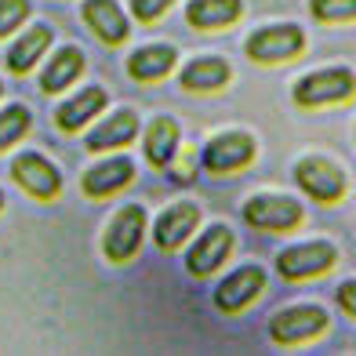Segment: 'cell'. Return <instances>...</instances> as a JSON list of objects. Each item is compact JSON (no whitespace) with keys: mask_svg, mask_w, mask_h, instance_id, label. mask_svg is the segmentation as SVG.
<instances>
[{"mask_svg":"<svg viewBox=\"0 0 356 356\" xmlns=\"http://www.w3.org/2000/svg\"><path fill=\"white\" fill-rule=\"evenodd\" d=\"M142 236H145V207L142 204H127L120 207L117 215L109 218L106 225V236H102V251L113 266H124L131 262L142 248Z\"/></svg>","mask_w":356,"mask_h":356,"instance_id":"cell-1","label":"cell"},{"mask_svg":"<svg viewBox=\"0 0 356 356\" xmlns=\"http://www.w3.org/2000/svg\"><path fill=\"white\" fill-rule=\"evenodd\" d=\"M356 91V76L346 66H334V70H316L309 76H302L295 84V102L305 109H320V106H334V102H346L353 99Z\"/></svg>","mask_w":356,"mask_h":356,"instance_id":"cell-2","label":"cell"},{"mask_svg":"<svg viewBox=\"0 0 356 356\" xmlns=\"http://www.w3.org/2000/svg\"><path fill=\"white\" fill-rule=\"evenodd\" d=\"M302 47H305L302 29L291 26V22H280V26L254 29V33L248 37V44H244V51H248V58L262 62V66H277V62H287V58L302 55Z\"/></svg>","mask_w":356,"mask_h":356,"instance_id":"cell-3","label":"cell"},{"mask_svg":"<svg viewBox=\"0 0 356 356\" xmlns=\"http://www.w3.org/2000/svg\"><path fill=\"white\" fill-rule=\"evenodd\" d=\"M327 331V309L320 305H291L269 320V338L277 346H302Z\"/></svg>","mask_w":356,"mask_h":356,"instance_id":"cell-4","label":"cell"},{"mask_svg":"<svg viewBox=\"0 0 356 356\" xmlns=\"http://www.w3.org/2000/svg\"><path fill=\"white\" fill-rule=\"evenodd\" d=\"M244 222L266 233H287L302 222V204L295 197H280V193H258L244 204Z\"/></svg>","mask_w":356,"mask_h":356,"instance_id":"cell-5","label":"cell"},{"mask_svg":"<svg viewBox=\"0 0 356 356\" xmlns=\"http://www.w3.org/2000/svg\"><path fill=\"white\" fill-rule=\"evenodd\" d=\"M334 258H338L334 244H327V240H309V244L284 248L277 254V269L284 280H313L334 266Z\"/></svg>","mask_w":356,"mask_h":356,"instance_id":"cell-6","label":"cell"},{"mask_svg":"<svg viewBox=\"0 0 356 356\" xmlns=\"http://www.w3.org/2000/svg\"><path fill=\"white\" fill-rule=\"evenodd\" d=\"M254 160V138L248 131H222L200 149V164L211 175L240 171Z\"/></svg>","mask_w":356,"mask_h":356,"instance_id":"cell-7","label":"cell"},{"mask_svg":"<svg viewBox=\"0 0 356 356\" xmlns=\"http://www.w3.org/2000/svg\"><path fill=\"white\" fill-rule=\"evenodd\" d=\"M11 178L19 182L22 193H29L33 200H55L62 193V175L47 156L40 153H22L11 160Z\"/></svg>","mask_w":356,"mask_h":356,"instance_id":"cell-8","label":"cell"},{"mask_svg":"<svg viewBox=\"0 0 356 356\" xmlns=\"http://www.w3.org/2000/svg\"><path fill=\"white\" fill-rule=\"evenodd\" d=\"M295 182L320 204H334L346 197V175L323 156H305L295 164Z\"/></svg>","mask_w":356,"mask_h":356,"instance_id":"cell-9","label":"cell"},{"mask_svg":"<svg viewBox=\"0 0 356 356\" xmlns=\"http://www.w3.org/2000/svg\"><path fill=\"white\" fill-rule=\"evenodd\" d=\"M233 254V229L229 225H211L204 229V236L186 251V269L189 277H211L218 266H225V258Z\"/></svg>","mask_w":356,"mask_h":356,"instance_id":"cell-10","label":"cell"},{"mask_svg":"<svg viewBox=\"0 0 356 356\" xmlns=\"http://www.w3.org/2000/svg\"><path fill=\"white\" fill-rule=\"evenodd\" d=\"M266 287V269L262 266H240L236 273H229L218 287H215V305L222 313H240L262 295Z\"/></svg>","mask_w":356,"mask_h":356,"instance_id":"cell-11","label":"cell"},{"mask_svg":"<svg viewBox=\"0 0 356 356\" xmlns=\"http://www.w3.org/2000/svg\"><path fill=\"white\" fill-rule=\"evenodd\" d=\"M197 225H200V207H197V204H193V200L171 204L168 211L156 218V225H153V240H156V248H160V251H178L193 233H197Z\"/></svg>","mask_w":356,"mask_h":356,"instance_id":"cell-12","label":"cell"},{"mask_svg":"<svg viewBox=\"0 0 356 356\" xmlns=\"http://www.w3.org/2000/svg\"><path fill=\"white\" fill-rule=\"evenodd\" d=\"M109 106V95H106V88H99V84H88L84 91H76L73 99H66V102H58V109H55V127L58 131H66V135H73V131H84L88 127V120H95L99 113Z\"/></svg>","mask_w":356,"mask_h":356,"instance_id":"cell-13","label":"cell"},{"mask_svg":"<svg viewBox=\"0 0 356 356\" xmlns=\"http://www.w3.org/2000/svg\"><path fill=\"white\" fill-rule=\"evenodd\" d=\"M138 138V113L135 109H117L113 117L99 120L84 138L88 153H106V149H124L127 142Z\"/></svg>","mask_w":356,"mask_h":356,"instance_id":"cell-14","label":"cell"},{"mask_svg":"<svg viewBox=\"0 0 356 356\" xmlns=\"http://www.w3.org/2000/svg\"><path fill=\"white\" fill-rule=\"evenodd\" d=\"M80 15H84L88 29L102 44L117 47V44L127 40V33H131V22H127V15H124V8L117 4V0H84Z\"/></svg>","mask_w":356,"mask_h":356,"instance_id":"cell-15","label":"cell"},{"mask_svg":"<svg viewBox=\"0 0 356 356\" xmlns=\"http://www.w3.org/2000/svg\"><path fill=\"white\" fill-rule=\"evenodd\" d=\"M131 178H135L131 160L113 156V160H102V164L88 168L80 189H84V197H91V200H106V197H113V193H120L124 186H131Z\"/></svg>","mask_w":356,"mask_h":356,"instance_id":"cell-16","label":"cell"},{"mask_svg":"<svg viewBox=\"0 0 356 356\" xmlns=\"http://www.w3.org/2000/svg\"><path fill=\"white\" fill-rule=\"evenodd\" d=\"M233 80V70H229V62L218 58V55H200V58H193L182 66V73H178V84H182L186 91H222L225 84Z\"/></svg>","mask_w":356,"mask_h":356,"instance_id":"cell-17","label":"cell"},{"mask_svg":"<svg viewBox=\"0 0 356 356\" xmlns=\"http://www.w3.org/2000/svg\"><path fill=\"white\" fill-rule=\"evenodd\" d=\"M175 62L178 55L171 44H145L127 58V76L138 80V84H156V80H164L175 70Z\"/></svg>","mask_w":356,"mask_h":356,"instance_id":"cell-18","label":"cell"},{"mask_svg":"<svg viewBox=\"0 0 356 356\" xmlns=\"http://www.w3.org/2000/svg\"><path fill=\"white\" fill-rule=\"evenodd\" d=\"M84 51H80L76 44H66V47H58V51L51 55V62L44 66L40 73V91L44 95H58V91H66L73 80H80V73H84Z\"/></svg>","mask_w":356,"mask_h":356,"instance_id":"cell-19","label":"cell"},{"mask_svg":"<svg viewBox=\"0 0 356 356\" xmlns=\"http://www.w3.org/2000/svg\"><path fill=\"white\" fill-rule=\"evenodd\" d=\"M178 145H182V127H178V120L156 117L149 127H145V160H149L153 168L164 171L175 160Z\"/></svg>","mask_w":356,"mask_h":356,"instance_id":"cell-20","label":"cell"},{"mask_svg":"<svg viewBox=\"0 0 356 356\" xmlns=\"http://www.w3.org/2000/svg\"><path fill=\"white\" fill-rule=\"evenodd\" d=\"M244 15V0H189L186 22L193 29H225Z\"/></svg>","mask_w":356,"mask_h":356,"instance_id":"cell-21","label":"cell"},{"mask_svg":"<svg viewBox=\"0 0 356 356\" xmlns=\"http://www.w3.org/2000/svg\"><path fill=\"white\" fill-rule=\"evenodd\" d=\"M47 47H51V26H29V33H22L8 47V70L15 76H26L44 58Z\"/></svg>","mask_w":356,"mask_h":356,"instance_id":"cell-22","label":"cell"},{"mask_svg":"<svg viewBox=\"0 0 356 356\" xmlns=\"http://www.w3.org/2000/svg\"><path fill=\"white\" fill-rule=\"evenodd\" d=\"M29 124H33V113L19 102L0 109V153L11 149L15 142H22L29 135Z\"/></svg>","mask_w":356,"mask_h":356,"instance_id":"cell-23","label":"cell"},{"mask_svg":"<svg viewBox=\"0 0 356 356\" xmlns=\"http://www.w3.org/2000/svg\"><path fill=\"white\" fill-rule=\"evenodd\" d=\"M309 11L316 22H353L356 0H309Z\"/></svg>","mask_w":356,"mask_h":356,"instance_id":"cell-24","label":"cell"},{"mask_svg":"<svg viewBox=\"0 0 356 356\" xmlns=\"http://www.w3.org/2000/svg\"><path fill=\"white\" fill-rule=\"evenodd\" d=\"M29 11H33L29 0H0V40L11 37L15 29L29 19Z\"/></svg>","mask_w":356,"mask_h":356,"instance_id":"cell-25","label":"cell"},{"mask_svg":"<svg viewBox=\"0 0 356 356\" xmlns=\"http://www.w3.org/2000/svg\"><path fill=\"white\" fill-rule=\"evenodd\" d=\"M175 4V0H131V15L138 22H156L164 19V11Z\"/></svg>","mask_w":356,"mask_h":356,"instance_id":"cell-26","label":"cell"},{"mask_svg":"<svg viewBox=\"0 0 356 356\" xmlns=\"http://www.w3.org/2000/svg\"><path fill=\"white\" fill-rule=\"evenodd\" d=\"M338 305L356 320V280H346L342 287H338Z\"/></svg>","mask_w":356,"mask_h":356,"instance_id":"cell-27","label":"cell"},{"mask_svg":"<svg viewBox=\"0 0 356 356\" xmlns=\"http://www.w3.org/2000/svg\"><path fill=\"white\" fill-rule=\"evenodd\" d=\"M0 211H4V193H0Z\"/></svg>","mask_w":356,"mask_h":356,"instance_id":"cell-28","label":"cell"},{"mask_svg":"<svg viewBox=\"0 0 356 356\" xmlns=\"http://www.w3.org/2000/svg\"><path fill=\"white\" fill-rule=\"evenodd\" d=\"M0 91H4V80H0Z\"/></svg>","mask_w":356,"mask_h":356,"instance_id":"cell-29","label":"cell"}]
</instances>
